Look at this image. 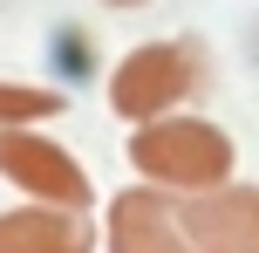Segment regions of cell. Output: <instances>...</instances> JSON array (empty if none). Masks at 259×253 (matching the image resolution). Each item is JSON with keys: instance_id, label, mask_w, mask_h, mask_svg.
Here are the masks:
<instances>
[{"instance_id": "obj_1", "label": "cell", "mask_w": 259, "mask_h": 253, "mask_svg": "<svg viewBox=\"0 0 259 253\" xmlns=\"http://www.w3.org/2000/svg\"><path fill=\"white\" fill-rule=\"evenodd\" d=\"M130 171L191 199V192H211L239 171V151L211 117H157L130 130Z\"/></svg>"}, {"instance_id": "obj_2", "label": "cell", "mask_w": 259, "mask_h": 253, "mask_svg": "<svg viewBox=\"0 0 259 253\" xmlns=\"http://www.w3.org/2000/svg\"><path fill=\"white\" fill-rule=\"evenodd\" d=\"M198 68H191V48L184 41H137L116 68H109V110L137 130V123H157L191 96Z\"/></svg>"}, {"instance_id": "obj_3", "label": "cell", "mask_w": 259, "mask_h": 253, "mask_svg": "<svg viewBox=\"0 0 259 253\" xmlns=\"http://www.w3.org/2000/svg\"><path fill=\"white\" fill-rule=\"evenodd\" d=\"M0 178L21 199H55V205H96V185L82 171L75 151H62L55 137H41L34 123H0Z\"/></svg>"}, {"instance_id": "obj_4", "label": "cell", "mask_w": 259, "mask_h": 253, "mask_svg": "<svg viewBox=\"0 0 259 253\" xmlns=\"http://www.w3.org/2000/svg\"><path fill=\"white\" fill-rule=\"evenodd\" d=\"M103 253H198L184 233V199L150 178L123 185L103 212Z\"/></svg>"}, {"instance_id": "obj_5", "label": "cell", "mask_w": 259, "mask_h": 253, "mask_svg": "<svg viewBox=\"0 0 259 253\" xmlns=\"http://www.w3.org/2000/svg\"><path fill=\"white\" fill-rule=\"evenodd\" d=\"M184 233L198 253H259V185L225 178L184 199Z\"/></svg>"}, {"instance_id": "obj_6", "label": "cell", "mask_w": 259, "mask_h": 253, "mask_svg": "<svg viewBox=\"0 0 259 253\" xmlns=\"http://www.w3.org/2000/svg\"><path fill=\"white\" fill-rule=\"evenodd\" d=\"M103 233L82 205H55V199H27L0 212V253H96Z\"/></svg>"}, {"instance_id": "obj_7", "label": "cell", "mask_w": 259, "mask_h": 253, "mask_svg": "<svg viewBox=\"0 0 259 253\" xmlns=\"http://www.w3.org/2000/svg\"><path fill=\"white\" fill-rule=\"evenodd\" d=\"M62 110H68L62 89H48V82H7L0 76V123H48V117H62Z\"/></svg>"}, {"instance_id": "obj_8", "label": "cell", "mask_w": 259, "mask_h": 253, "mask_svg": "<svg viewBox=\"0 0 259 253\" xmlns=\"http://www.w3.org/2000/svg\"><path fill=\"white\" fill-rule=\"evenodd\" d=\"M103 7H150V0H103Z\"/></svg>"}]
</instances>
